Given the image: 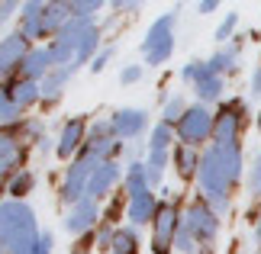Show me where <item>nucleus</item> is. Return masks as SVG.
<instances>
[{
  "instance_id": "nucleus-1",
  "label": "nucleus",
  "mask_w": 261,
  "mask_h": 254,
  "mask_svg": "<svg viewBox=\"0 0 261 254\" xmlns=\"http://www.w3.org/2000/svg\"><path fill=\"white\" fill-rule=\"evenodd\" d=\"M242 167H245L242 142L239 145H216V142H210L200 151L197 187H200V196L210 203V209L216 216H226L232 209V187L242 180Z\"/></svg>"
},
{
  "instance_id": "nucleus-2",
  "label": "nucleus",
  "mask_w": 261,
  "mask_h": 254,
  "mask_svg": "<svg viewBox=\"0 0 261 254\" xmlns=\"http://www.w3.org/2000/svg\"><path fill=\"white\" fill-rule=\"evenodd\" d=\"M39 235L36 209L26 200H0V245L7 254H36Z\"/></svg>"
},
{
  "instance_id": "nucleus-3",
  "label": "nucleus",
  "mask_w": 261,
  "mask_h": 254,
  "mask_svg": "<svg viewBox=\"0 0 261 254\" xmlns=\"http://www.w3.org/2000/svg\"><path fill=\"white\" fill-rule=\"evenodd\" d=\"M174 33H177V7L168 10L148 26V33L142 39V58L148 68H158V65H168L174 55Z\"/></svg>"
},
{
  "instance_id": "nucleus-4",
  "label": "nucleus",
  "mask_w": 261,
  "mask_h": 254,
  "mask_svg": "<svg viewBox=\"0 0 261 254\" xmlns=\"http://www.w3.org/2000/svg\"><path fill=\"white\" fill-rule=\"evenodd\" d=\"M213 126H216V109H210L203 103H194L184 113V119L174 126L177 145H187V148L203 151L210 142H213Z\"/></svg>"
},
{
  "instance_id": "nucleus-5",
  "label": "nucleus",
  "mask_w": 261,
  "mask_h": 254,
  "mask_svg": "<svg viewBox=\"0 0 261 254\" xmlns=\"http://www.w3.org/2000/svg\"><path fill=\"white\" fill-rule=\"evenodd\" d=\"M248 126V109H245V100H223L216 106V126H213V142L216 145H239L242 132Z\"/></svg>"
},
{
  "instance_id": "nucleus-6",
  "label": "nucleus",
  "mask_w": 261,
  "mask_h": 254,
  "mask_svg": "<svg viewBox=\"0 0 261 254\" xmlns=\"http://www.w3.org/2000/svg\"><path fill=\"white\" fill-rule=\"evenodd\" d=\"M180 225H184L190 235H194V241H197L200 248H213V241H216V235H219V216L210 209V203H206L203 196H197V200L184 209Z\"/></svg>"
},
{
  "instance_id": "nucleus-7",
  "label": "nucleus",
  "mask_w": 261,
  "mask_h": 254,
  "mask_svg": "<svg viewBox=\"0 0 261 254\" xmlns=\"http://www.w3.org/2000/svg\"><path fill=\"white\" fill-rule=\"evenodd\" d=\"M180 216H184V209H177L174 200H162L152 222V241H148L152 254H174V235L180 229Z\"/></svg>"
},
{
  "instance_id": "nucleus-8",
  "label": "nucleus",
  "mask_w": 261,
  "mask_h": 254,
  "mask_svg": "<svg viewBox=\"0 0 261 254\" xmlns=\"http://www.w3.org/2000/svg\"><path fill=\"white\" fill-rule=\"evenodd\" d=\"M100 222H103V206H100L97 200H90V196H84L81 203H74V206H68V212H65V219H62V225H65V232L68 235H74V238H84V235H90Z\"/></svg>"
},
{
  "instance_id": "nucleus-9",
  "label": "nucleus",
  "mask_w": 261,
  "mask_h": 254,
  "mask_svg": "<svg viewBox=\"0 0 261 254\" xmlns=\"http://www.w3.org/2000/svg\"><path fill=\"white\" fill-rule=\"evenodd\" d=\"M107 119H110V129H113V138H119L123 145H126V142L142 138L145 129H148V113H145V109H139V106L113 109Z\"/></svg>"
},
{
  "instance_id": "nucleus-10",
  "label": "nucleus",
  "mask_w": 261,
  "mask_h": 254,
  "mask_svg": "<svg viewBox=\"0 0 261 254\" xmlns=\"http://www.w3.org/2000/svg\"><path fill=\"white\" fill-rule=\"evenodd\" d=\"M87 119L84 116H71V119H65L62 129H58V145H55V155L62 158V161H74L77 155H81V148H84V142H87Z\"/></svg>"
},
{
  "instance_id": "nucleus-11",
  "label": "nucleus",
  "mask_w": 261,
  "mask_h": 254,
  "mask_svg": "<svg viewBox=\"0 0 261 254\" xmlns=\"http://www.w3.org/2000/svg\"><path fill=\"white\" fill-rule=\"evenodd\" d=\"M123 177H126V167L119 164V161H107V164H100L90 171V180H87V196L90 200H107V196H113V190L123 184Z\"/></svg>"
},
{
  "instance_id": "nucleus-12",
  "label": "nucleus",
  "mask_w": 261,
  "mask_h": 254,
  "mask_svg": "<svg viewBox=\"0 0 261 254\" xmlns=\"http://www.w3.org/2000/svg\"><path fill=\"white\" fill-rule=\"evenodd\" d=\"M90 171H94V167H90L87 161H81V158L71 161V167H68L65 177H62V187H58V200H62L65 206H74V203H81L87 196Z\"/></svg>"
},
{
  "instance_id": "nucleus-13",
  "label": "nucleus",
  "mask_w": 261,
  "mask_h": 254,
  "mask_svg": "<svg viewBox=\"0 0 261 254\" xmlns=\"http://www.w3.org/2000/svg\"><path fill=\"white\" fill-rule=\"evenodd\" d=\"M45 7H48V0H26V4H19V29L16 33L29 45H45V29H42Z\"/></svg>"
},
{
  "instance_id": "nucleus-14",
  "label": "nucleus",
  "mask_w": 261,
  "mask_h": 254,
  "mask_svg": "<svg viewBox=\"0 0 261 254\" xmlns=\"http://www.w3.org/2000/svg\"><path fill=\"white\" fill-rule=\"evenodd\" d=\"M29 48L33 45H29L19 33H7L4 39H0V84L19 74V65H23Z\"/></svg>"
},
{
  "instance_id": "nucleus-15",
  "label": "nucleus",
  "mask_w": 261,
  "mask_h": 254,
  "mask_svg": "<svg viewBox=\"0 0 261 254\" xmlns=\"http://www.w3.org/2000/svg\"><path fill=\"white\" fill-rule=\"evenodd\" d=\"M119 155H126V145L110 135V138H87L77 158L87 161L90 167H100V164H107V161H119Z\"/></svg>"
},
{
  "instance_id": "nucleus-16",
  "label": "nucleus",
  "mask_w": 261,
  "mask_h": 254,
  "mask_svg": "<svg viewBox=\"0 0 261 254\" xmlns=\"http://www.w3.org/2000/svg\"><path fill=\"white\" fill-rule=\"evenodd\" d=\"M55 55H52V45H33L26 52L23 58V65H19V77H26V80H42L48 71H55Z\"/></svg>"
},
{
  "instance_id": "nucleus-17",
  "label": "nucleus",
  "mask_w": 261,
  "mask_h": 254,
  "mask_svg": "<svg viewBox=\"0 0 261 254\" xmlns=\"http://www.w3.org/2000/svg\"><path fill=\"white\" fill-rule=\"evenodd\" d=\"M158 206H162V200H158V193H155V190H148V193H142V196L129 200V209H126L129 225H133V229H142V225L152 229Z\"/></svg>"
},
{
  "instance_id": "nucleus-18",
  "label": "nucleus",
  "mask_w": 261,
  "mask_h": 254,
  "mask_svg": "<svg viewBox=\"0 0 261 254\" xmlns=\"http://www.w3.org/2000/svg\"><path fill=\"white\" fill-rule=\"evenodd\" d=\"M74 77V71L71 68H55V71H48V74L39 80V87H42V109H52L58 100L65 97V87H68V80Z\"/></svg>"
},
{
  "instance_id": "nucleus-19",
  "label": "nucleus",
  "mask_w": 261,
  "mask_h": 254,
  "mask_svg": "<svg viewBox=\"0 0 261 254\" xmlns=\"http://www.w3.org/2000/svg\"><path fill=\"white\" fill-rule=\"evenodd\" d=\"M206 65L213 68V74H219V77H229V74H236V71H239V65H242V42L219 45L216 52L206 58Z\"/></svg>"
},
{
  "instance_id": "nucleus-20",
  "label": "nucleus",
  "mask_w": 261,
  "mask_h": 254,
  "mask_svg": "<svg viewBox=\"0 0 261 254\" xmlns=\"http://www.w3.org/2000/svg\"><path fill=\"white\" fill-rule=\"evenodd\" d=\"M4 84L10 87V94H13V100H16V106L23 109H33V106H39L42 103V87H39V80H26V77H10V80H4Z\"/></svg>"
},
{
  "instance_id": "nucleus-21",
  "label": "nucleus",
  "mask_w": 261,
  "mask_h": 254,
  "mask_svg": "<svg viewBox=\"0 0 261 254\" xmlns=\"http://www.w3.org/2000/svg\"><path fill=\"white\" fill-rule=\"evenodd\" d=\"M171 167H174V174L180 180H197V174H200V151L197 148H187V145H174Z\"/></svg>"
},
{
  "instance_id": "nucleus-22",
  "label": "nucleus",
  "mask_w": 261,
  "mask_h": 254,
  "mask_svg": "<svg viewBox=\"0 0 261 254\" xmlns=\"http://www.w3.org/2000/svg\"><path fill=\"white\" fill-rule=\"evenodd\" d=\"M148 190L152 187H148V177H145V161H129L126 177H123V193L129 200H136V196H142Z\"/></svg>"
},
{
  "instance_id": "nucleus-23",
  "label": "nucleus",
  "mask_w": 261,
  "mask_h": 254,
  "mask_svg": "<svg viewBox=\"0 0 261 254\" xmlns=\"http://www.w3.org/2000/svg\"><path fill=\"white\" fill-rule=\"evenodd\" d=\"M223 90H226V77L210 74L194 84V97H197V103L210 106V103H223Z\"/></svg>"
},
{
  "instance_id": "nucleus-24",
  "label": "nucleus",
  "mask_w": 261,
  "mask_h": 254,
  "mask_svg": "<svg viewBox=\"0 0 261 254\" xmlns=\"http://www.w3.org/2000/svg\"><path fill=\"white\" fill-rule=\"evenodd\" d=\"M168 167H171V151H145V177L152 190L162 187Z\"/></svg>"
},
{
  "instance_id": "nucleus-25",
  "label": "nucleus",
  "mask_w": 261,
  "mask_h": 254,
  "mask_svg": "<svg viewBox=\"0 0 261 254\" xmlns=\"http://www.w3.org/2000/svg\"><path fill=\"white\" fill-rule=\"evenodd\" d=\"M177 145V132L174 126H165L162 119L152 126V132H148V142H145V151H174Z\"/></svg>"
},
{
  "instance_id": "nucleus-26",
  "label": "nucleus",
  "mask_w": 261,
  "mask_h": 254,
  "mask_svg": "<svg viewBox=\"0 0 261 254\" xmlns=\"http://www.w3.org/2000/svg\"><path fill=\"white\" fill-rule=\"evenodd\" d=\"M100 39H103V36H100V26H94V29L87 33V39L81 42V48H77V58L71 62V71H74V74H77L84 65L90 68V62H94L97 52H100Z\"/></svg>"
},
{
  "instance_id": "nucleus-27",
  "label": "nucleus",
  "mask_w": 261,
  "mask_h": 254,
  "mask_svg": "<svg viewBox=\"0 0 261 254\" xmlns=\"http://www.w3.org/2000/svg\"><path fill=\"white\" fill-rule=\"evenodd\" d=\"M139 251H142L139 229H133V225H119V229H116V241H113V248H110V254H139Z\"/></svg>"
},
{
  "instance_id": "nucleus-28",
  "label": "nucleus",
  "mask_w": 261,
  "mask_h": 254,
  "mask_svg": "<svg viewBox=\"0 0 261 254\" xmlns=\"http://www.w3.org/2000/svg\"><path fill=\"white\" fill-rule=\"evenodd\" d=\"M26 158H29V148L23 145L19 151H13L10 158L0 161V190H7V184L19 174V171H26Z\"/></svg>"
},
{
  "instance_id": "nucleus-29",
  "label": "nucleus",
  "mask_w": 261,
  "mask_h": 254,
  "mask_svg": "<svg viewBox=\"0 0 261 254\" xmlns=\"http://www.w3.org/2000/svg\"><path fill=\"white\" fill-rule=\"evenodd\" d=\"M33 190H36V174L26 167V171H19V174L10 180L4 193H7V200H26Z\"/></svg>"
},
{
  "instance_id": "nucleus-30",
  "label": "nucleus",
  "mask_w": 261,
  "mask_h": 254,
  "mask_svg": "<svg viewBox=\"0 0 261 254\" xmlns=\"http://www.w3.org/2000/svg\"><path fill=\"white\" fill-rule=\"evenodd\" d=\"M19 119H26L23 109L16 106L13 94H10V87L0 84V126H13V123H19Z\"/></svg>"
},
{
  "instance_id": "nucleus-31",
  "label": "nucleus",
  "mask_w": 261,
  "mask_h": 254,
  "mask_svg": "<svg viewBox=\"0 0 261 254\" xmlns=\"http://www.w3.org/2000/svg\"><path fill=\"white\" fill-rule=\"evenodd\" d=\"M187 100L180 97V94H174V97H168L165 100V106H162V123L165 126H177L180 119H184V113H187Z\"/></svg>"
},
{
  "instance_id": "nucleus-32",
  "label": "nucleus",
  "mask_w": 261,
  "mask_h": 254,
  "mask_svg": "<svg viewBox=\"0 0 261 254\" xmlns=\"http://www.w3.org/2000/svg\"><path fill=\"white\" fill-rule=\"evenodd\" d=\"M19 123H23V119H19ZM19 123H13V126H0V161L23 148V142H19Z\"/></svg>"
},
{
  "instance_id": "nucleus-33",
  "label": "nucleus",
  "mask_w": 261,
  "mask_h": 254,
  "mask_svg": "<svg viewBox=\"0 0 261 254\" xmlns=\"http://www.w3.org/2000/svg\"><path fill=\"white\" fill-rule=\"evenodd\" d=\"M126 209H129V196H126L123 190L113 193V196H110V203L103 206V222H110V225H119V219H123Z\"/></svg>"
},
{
  "instance_id": "nucleus-34",
  "label": "nucleus",
  "mask_w": 261,
  "mask_h": 254,
  "mask_svg": "<svg viewBox=\"0 0 261 254\" xmlns=\"http://www.w3.org/2000/svg\"><path fill=\"white\" fill-rule=\"evenodd\" d=\"M100 10H103L100 0H68V13L77 19H97Z\"/></svg>"
},
{
  "instance_id": "nucleus-35",
  "label": "nucleus",
  "mask_w": 261,
  "mask_h": 254,
  "mask_svg": "<svg viewBox=\"0 0 261 254\" xmlns=\"http://www.w3.org/2000/svg\"><path fill=\"white\" fill-rule=\"evenodd\" d=\"M210 74H213V68H210L206 62H197V58H194V62H187L184 68H180V80H184V84H190V87H194L197 80L210 77Z\"/></svg>"
},
{
  "instance_id": "nucleus-36",
  "label": "nucleus",
  "mask_w": 261,
  "mask_h": 254,
  "mask_svg": "<svg viewBox=\"0 0 261 254\" xmlns=\"http://www.w3.org/2000/svg\"><path fill=\"white\" fill-rule=\"evenodd\" d=\"M116 229L119 225H110V222H100V225L94 229V248L97 251H110L116 241Z\"/></svg>"
},
{
  "instance_id": "nucleus-37",
  "label": "nucleus",
  "mask_w": 261,
  "mask_h": 254,
  "mask_svg": "<svg viewBox=\"0 0 261 254\" xmlns=\"http://www.w3.org/2000/svg\"><path fill=\"white\" fill-rule=\"evenodd\" d=\"M236 26H239V13H226V19L216 26V33H213V39L219 45H229V39L236 36Z\"/></svg>"
},
{
  "instance_id": "nucleus-38",
  "label": "nucleus",
  "mask_w": 261,
  "mask_h": 254,
  "mask_svg": "<svg viewBox=\"0 0 261 254\" xmlns=\"http://www.w3.org/2000/svg\"><path fill=\"white\" fill-rule=\"evenodd\" d=\"M248 193L261 203V151L252 158V171H248Z\"/></svg>"
},
{
  "instance_id": "nucleus-39",
  "label": "nucleus",
  "mask_w": 261,
  "mask_h": 254,
  "mask_svg": "<svg viewBox=\"0 0 261 254\" xmlns=\"http://www.w3.org/2000/svg\"><path fill=\"white\" fill-rule=\"evenodd\" d=\"M110 135H113L110 119H94V123L87 126V138H110Z\"/></svg>"
},
{
  "instance_id": "nucleus-40",
  "label": "nucleus",
  "mask_w": 261,
  "mask_h": 254,
  "mask_svg": "<svg viewBox=\"0 0 261 254\" xmlns=\"http://www.w3.org/2000/svg\"><path fill=\"white\" fill-rule=\"evenodd\" d=\"M110 58H113V45H103V48L97 52V58L90 62V71H94V74H100V71L110 65Z\"/></svg>"
},
{
  "instance_id": "nucleus-41",
  "label": "nucleus",
  "mask_w": 261,
  "mask_h": 254,
  "mask_svg": "<svg viewBox=\"0 0 261 254\" xmlns=\"http://www.w3.org/2000/svg\"><path fill=\"white\" fill-rule=\"evenodd\" d=\"M142 80V65H126L119 71V84H139Z\"/></svg>"
},
{
  "instance_id": "nucleus-42",
  "label": "nucleus",
  "mask_w": 261,
  "mask_h": 254,
  "mask_svg": "<svg viewBox=\"0 0 261 254\" xmlns=\"http://www.w3.org/2000/svg\"><path fill=\"white\" fill-rule=\"evenodd\" d=\"M52 248H55L52 229H42V235H39V245H36V254H52Z\"/></svg>"
},
{
  "instance_id": "nucleus-43",
  "label": "nucleus",
  "mask_w": 261,
  "mask_h": 254,
  "mask_svg": "<svg viewBox=\"0 0 261 254\" xmlns=\"http://www.w3.org/2000/svg\"><path fill=\"white\" fill-rule=\"evenodd\" d=\"M113 10L116 13H133V10H142L139 0H113Z\"/></svg>"
},
{
  "instance_id": "nucleus-44",
  "label": "nucleus",
  "mask_w": 261,
  "mask_h": 254,
  "mask_svg": "<svg viewBox=\"0 0 261 254\" xmlns=\"http://www.w3.org/2000/svg\"><path fill=\"white\" fill-rule=\"evenodd\" d=\"M219 10V0H200L197 4V13H216Z\"/></svg>"
},
{
  "instance_id": "nucleus-45",
  "label": "nucleus",
  "mask_w": 261,
  "mask_h": 254,
  "mask_svg": "<svg viewBox=\"0 0 261 254\" xmlns=\"http://www.w3.org/2000/svg\"><path fill=\"white\" fill-rule=\"evenodd\" d=\"M248 219L255 222V241H258V245H261V206H258L255 212H248Z\"/></svg>"
},
{
  "instance_id": "nucleus-46",
  "label": "nucleus",
  "mask_w": 261,
  "mask_h": 254,
  "mask_svg": "<svg viewBox=\"0 0 261 254\" xmlns=\"http://www.w3.org/2000/svg\"><path fill=\"white\" fill-rule=\"evenodd\" d=\"M55 145H58V142L55 138H48V135H42V138H39V151H42V155H48V151H55Z\"/></svg>"
},
{
  "instance_id": "nucleus-47",
  "label": "nucleus",
  "mask_w": 261,
  "mask_h": 254,
  "mask_svg": "<svg viewBox=\"0 0 261 254\" xmlns=\"http://www.w3.org/2000/svg\"><path fill=\"white\" fill-rule=\"evenodd\" d=\"M258 94H261V68L252 71V97H258Z\"/></svg>"
},
{
  "instance_id": "nucleus-48",
  "label": "nucleus",
  "mask_w": 261,
  "mask_h": 254,
  "mask_svg": "<svg viewBox=\"0 0 261 254\" xmlns=\"http://www.w3.org/2000/svg\"><path fill=\"white\" fill-rule=\"evenodd\" d=\"M4 23H7V19H4V13H0V26H4Z\"/></svg>"
},
{
  "instance_id": "nucleus-49",
  "label": "nucleus",
  "mask_w": 261,
  "mask_h": 254,
  "mask_svg": "<svg viewBox=\"0 0 261 254\" xmlns=\"http://www.w3.org/2000/svg\"><path fill=\"white\" fill-rule=\"evenodd\" d=\"M0 254H7V248H4V245H0Z\"/></svg>"
},
{
  "instance_id": "nucleus-50",
  "label": "nucleus",
  "mask_w": 261,
  "mask_h": 254,
  "mask_svg": "<svg viewBox=\"0 0 261 254\" xmlns=\"http://www.w3.org/2000/svg\"><path fill=\"white\" fill-rule=\"evenodd\" d=\"M258 129H261V113H258Z\"/></svg>"
}]
</instances>
